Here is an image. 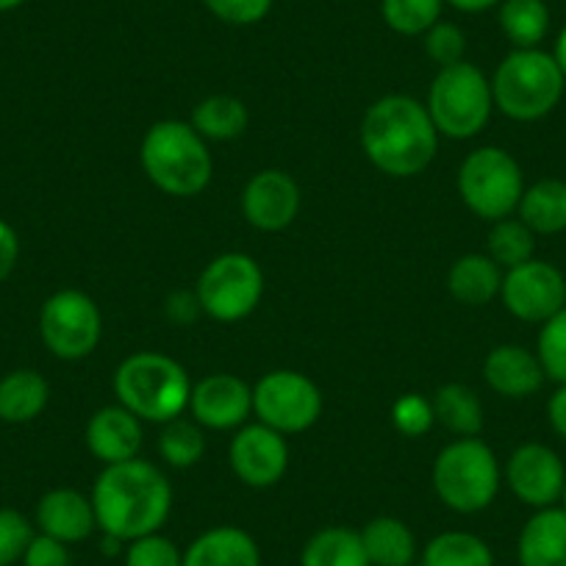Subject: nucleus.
Wrapping results in <instances>:
<instances>
[{
  "label": "nucleus",
  "instance_id": "17",
  "mask_svg": "<svg viewBox=\"0 0 566 566\" xmlns=\"http://www.w3.org/2000/svg\"><path fill=\"white\" fill-rule=\"evenodd\" d=\"M86 448L103 464H123L139 455L142 419L125 406H106L86 422Z\"/></svg>",
  "mask_w": 566,
  "mask_h": 566
},
{
  "label": "nucleus",
  "instance_id": "4",
  "mask_svg": "<svg viewBox=\"0 0 566 566\" xmlns=\"http://www.w3.org/2000/svg\"><path fill=\"white\" fill-rule=\"evenodd\" d=\"M119 406L145 422H172L189 408L192 380L176 358L165 353H134L114 373Z\"/></svg>",
  "mask_w": 566,
  "mask_h": 566
},
{
  "label": "nucleus",
  "instance_id": "5",
  "mask_svg": "<svg viewBox=\"0 0 566 566\" xmlns=\"http://www.w3.org/2000/svg\"><path fill=\"white\" fill-rule=\"evenodd\" d=\"M566 90V78L560 73L553 53H544L538 48L527 51H511L500 62L492 78L494 106L505 117L516 123H533L553 112L560 103Z\"/></svg>",
  "mask_w": 566,
  "mask_h": 566
},
{
  "label": "nucleus",
  "instance_id": "25",
  "mask_svg": "<svg viewBox=\"0 0 566 566\" xmlns=\"http://www.w3.org/2000/svg\"><path fill=\"white\" fill-rule=\"evenodd\" d=\"M48 380L34 369H14L0 380V419L12 424L31 422L48 406Z\"/></svg>",
  "mask_w": 566,
  "mask_h": 566
},
{
  "label": "nucleus",
  "instance_id": "31",
  "mask_svg": "<svg viewBox=\"0 0 566 566\" xmlns=\"http://www.w3.org/2000/svg\"><path fill=\"white\" fill-rule=\"evenodd\" d=\"M442 9L444 0H380L384 23L402 36L428 34L442 20Z\"/></svg>",
  "mask_w": 566,
  "mask_h": 566
},
{
  "label": "nucleus",
  "instance_id": "35",
  "mask_svg": "<svg viewBox=\"0 0 566 566\" xmlns=\"http://www.w3.org/2000/svg\"><path fill=\"white\" fill-rule=\"evenodd\" d=\"M433 422H437V411H433V400L422 395H408L397 397L395 406H391V424L397 431L408 439H419L431 431Z\"/></svg>",
  "mask_w": 566,
  "mask_h": 566
},
{
  "label": "nucleus",
  "instance_id": "39",
  "mask_svg": "<svg viewBox=\"0 0 566 566\" xmlns=\"http://www.w3.org/2000/svg\"><path fill=\"white\" fill-rule=\"evenodd\" d=\"M206 9L228 25H255L270 14L272 0H203Z\"/></svg>",
  "mask_w": 566,
  "mask_h": 566
},
{
  "label": "nucleus",
  "instance_id": "29",
  "mask_svg": "<svg viewBox=\"0 0 566 566\" xmlns=\"http://www.w3.org/2000/svg\"><path fill=\"white\" fill-rule=\"evenodd\" d=\"M497 9L500 29L516 51L542 45L549 31V9L544 0H503Z\"/></svg>",
  "mask_w": 566,
  "mask_h": 566
},
{
  "label": "nucleus",
  "instance_id": "46",
  "mask_svg": "<svg viewBox=\"0 0 566 566\" xmlns=\"http://www.w3.org/2000/svg\"><path fill=\"white\" fill-rule=\"evenodd\" d=\"M25 0H0V12H12V9L23 7Z\"/></svg>",
  "mask_w": 566,
  "mask_h": 566
},
{
  "label": "nucleus",
  "instance_id": "28",
  "mask_svg": "<svg viewBox=\"0 0 566 566\" xmlns=\"http://www.w3.org/2000/svg\"><path fill=\"white\" fill-rule=\"evenodd\" d=\"M250 123L248 106L233 95H211L200 101L192 112V128L203 139L231 142L244 134Z\"/></svg>",
  "mask_w": 566,
  "mask_h": 566
},
{
  "label": "nucleus",
  "instance_id": "26",
  "mask_svg": "<svg viewBox=\"0 0 566 566\" xmlns=\"http://www.w3.org/2000/svg\"><path fill=\"white\" fill-rule=\"evenodd\" d=\"M301 566H373L364 549L361 533L350 527H323L306 542Z\"/></svg>",
  "mask_w": 566,
  "mask_h": 566
},
{
  "label": "nucleus",
  "instance_id": "7",
  "mask_svg": "<svg viewBox=\"0 0 566 566\" xmlns=\"http://www.w3.org/2000/svg\"><path fill=\"white\" fill-rule=\"evenodd\" d=\"M424 108L431 114L439 136L472 139L486 128L494 112L492 81L470 62L450 64L433 78Z\"/></svg>",
  "mask_w": 566,
  "mask_h": 566
},
{
  "label": "nucleus",
  "instance_id": "34",
  "mask_svg": "<svg viewBox=\"0 0 566 566\" xmlns=\"http://www.w3.org/2000/svg\"><path fill=\"white\" fill-rule=\"evenodd\" d=\"M536 356L549 380H555L558 386L566 384V306L553 314L547 323H542Z\"/></svg>",
  "mask_w": 566,
  "mask_h": 566
},
{
  "label": "nucleus",
  "instance_id": "6",
  "mask_svg": "<svg viewBox=\"0 0 566 566\" xmlns=\"http://www.w3.org/2000/svg\"><path fill=\"white\" fill-rule=\"evenodd\" d=\"M433 492L455 514L489 509L500 492V464L494 450L478 437L448 444L433 461Z\"/></svg>",
  "mask_w": 566,
  "mask_h": 566
},
{
  "label": "nucleus",
  "instance_id": "15",
  "mask_svg": "<svg viewBox=\"0 0 566 566\" xmlns=\"http://www.w3.org/2000/svg\"><path fill=\"white\" fill-rule=\"evenodd\" d=\"M189 411L200 428L233 431V428H242L244 419L253 411V389L237 375H206L192 386Z\"/></svg>",
  "mask_w": 566,
  "mask_h": 566
},
{
  "label": "nucleus",
  "instance_id": "10",
  "mask_svg": "<svg viewBox=\"0 0 566 566\" xmlns=\"http://www.w3.org/2000/svg\"><path fill=\"white\" fill-rule=\"evenodd\" d=\"M253 413L283 437L303 433L323 413V391L303 373L272 369L253 386Z\"/></svg>",
  "mask_w": 566,
  "mask_h": 566
},
{
  "label": "nucleus",
  "instance_id": "13",
  "mask_svg": "<svg viewBox=\"0 0 566 566\" xmlns=\"http://www.w3.org/2000/svg\"><path fill=\"white\" fill-rule=\"evenodd\" d=\"M228 461L231 470L244 486L250 489H270L286 475L290 467V444L283 433L272 431L266 424H244L228 448Z\"/></svg>",
  "mask_w": 566,
  "mask_h": 566
},
{
  "label": "nucleus",
  "instance_id": "8",
  "mask_svg": "<svg viewBox=\"0 0 566 566\" xmlns=\"http://www.w3.org/2000/svg\"><path fill=\"white\" fill-rule=\"evenodd\" d=\"M525 192L522 167L503 148H478L459 170V195L467 209L489 222L505 220L520 206Z\"/></svg>",
  "mask_w": 566,
  "mask_h": 566
},
{
  "label": "nucleus",
  "instance_id": "23",
  "mask_svg": "<svg viewBox=\"0 0 566 566\" xmlns=\"http://www.w3.org/2000/svg\"><path fill=\"white\" fill-rule=\"evenodd\" d=\"M361 542L373 566H411L417 558V538L411 527L395 516H375L367 522Z\"/></svg>",
  "mask_w": 566,
  "mask_h": 566
},
{
  "label": "nucleus",
  "instance_id": "32",
  "mask_svg": "<svg viewBox=\"0 0 566 566\" xmlns=\"http://www.w3.org/2000/svg\"><path fill=\"white\" fill-rule=\"evenodd\" d=\"M159 453L172 470H189L198 464L206 453V437L200 424L181 417L165 422V431L159 437Z\"/></svg>",
  "mask_w": 566,
  "mask_h": 566
},
{
  "label": "nucleus",
  "instance_id": "24",
  "mask_svg": "<svg viewBox=\"0 0 566 566\" xmlns=\"http://www.w3.org/2000/svg\"><path fill=\"white\" fill-rule=\"evenodd\" d=\"M516 211L533 233L553 237V233L566 231V181H558V178L536 181L522 192Z\"/></svg>",
  "mask_w": 566,
  "mask_h": 566
},
{
  "label": "nucleus",
  "instance_id": "37",
  "mask_svg": "<svg viewBox=\"0 0 566 566\" xmlns=\"http://www.w3.org/2000/svg\"><path fill=\"white\" fill-rule=\"evenodd\" d=\"M31 538H34V527L20 511L0 509V566H12L23 560Z\"/></svg>",
  "mask_w": 566,
  "mask_h": 566
},
{
  "label": "nucleus",
  "instance_id": "22",
  "mask_svg": "<svg viewBox=\"0 0 566 566\" xmlns=\"http://www.w3.org/2000/svg\"><path fill=\"white\" fill-rule=\"evenodd\" d=\"M448 290L464 306H486L503 290V266L489 253H467L450 266Z\"/></svg>",
  "mask_w": 566,
  "mask_h": 566
},
{
  "label": "nucleus",
  "instance_id": "9",
  "mask_svg": "<svg viewBox=\"0 0 566 566\" xmlns=\"http://www.w3.org/2000/svg\"><path fill=\"white\" fill-rule=\"evenodd\" d=\"M200 308L217 323L250 317L264 295V272L248 253H222L198 277Z\"/></svg>",
  "mask_w": 566,
  "mask_h": 566
},
{
  "label": "nucleus",
  "instance_id": "43",
  "mask_svg": "<svg viewBox=\"0 0 566 566\" xmlns=\"http://www.w3.org/2000/svg\"><path fill=\"white\" fill-rule=\"evenodd\" d=\"M547 419L549 424H553V431L558 433L560 439H566V384H560L558 389H555V395L549 397Z\"/></svg>",
  "mask_w": 566,
  "mask_h": 566
},
{
  "label": "nucleus",
  "instance_id": "3",
  "mask_svg": "<svg viewBox=\"0 0 566 566\" xmlns=\"http://www.w3.org/2000/svg\"><path fill=\"white\" fill-rule=\"evenodd\" d=\"M139 161L156 189L172 198H195L203 192L214 172V159L192 123L161 119L142 139Z\"/></svg>",
  "mask_w": 566,
  "mask_h": 566
},
{
  "label": "nucleus",
  "instance_id": "38",
  "mask_svg": "<svg viewBox=\"0 0 566 566\" xmlns=\"http://www.w3.org/2000/svg\"><path fill=\"white\" fill-rule=\"evenodd\" d=\"M464 51L467 36L455 23H442V20H439V23L424 34V53H428L431 62L439 64V70L464 62Z\"/></svg>",
  "mask_w": 566,
  "mask_h": 566
},
{
  "label": "nucleus",
  "instance_id": "2",
  "mask_svg": "<svg viewBox=\"0 0 566 566\" xmlns=\"http://www.w3.org/2000/svg\"><path fill=\"white\" fill-rule=\"evenodd\" d=\"M361 148L386 176L413 178L437 159L439 130L417 97L386 95L364 114Z\"/></svg>",
  "mask_w": 566,
  "mask_h": 566
},
{
  "label": "nucleus",
  "instance_id": "1",
  "mask_svg": "<svg viewBox=\"0 0 566 566\" xmlns=\"http://www.w3.org/2000/svg\"><path fill=\"white\" fill-rule=\"evenodd\" d=\"M97 527L125 544L159 533L172 511V486L150 461L130 459L108 464L92 486Z\"/></svg>",
  "mask_w": 566,
  "mask_h": 566
},
{
  "label": "nucleus",
  "instance_id": "18",
  "mask_svg": "<svg viewBox=\"0 0 566 566\" xmlns=\"http://www.w3.org/2000/svg\"><path fill=\"white\" fill-rule=\"evenodd\" d=\"M489 389L509 400H525L544 386V369L536 353L522 345H500L483 361Z\"/></svg>",
  "mask_w": 566,
  "mask_h": 566
},
{
  "label": "nucleus",
  "instance_id": "12",
  "mask_svg": "<svg viewBox=\"0 0 566 566\" xmlns=\"http://www.w3.org/2000/svg\"><path fill=\"white\" fill-rule=\"evenodd\" d=\"M500 297L522 323H547L566 306V277L549 261L531 259L505 270Z\"/></svg>",
  "mask_w": 566,
  "mask_h": 566
},
{
  "label": "nucleus",
  "instance_id": "40",
  "mask_svg": "<svg viewBox=\"0 0 566 566\" xmlns=\"http://www.w3.org/2000/svg\"><path fill=\"white\" fill-rule=\"evenodd\" d=\"M23 566H73L67 544L56 542V538L40 533L31 538L29 549L23 553Z\"/></svg>",
  "mask_w": 566,
  "mask_h": 566
},
{
  "label": "nucleus",
  "instance_id": "11",
  "mask_svg": "<svg viewBox=\"0 0 566 566\" xmlns=\"http://www.w3.org/2000/svg\"><path fill=\"white\" fill-rule=\"evenodd\" d=\"M40 334L48 350L64 361L86 358L103 334V317L97 303L78 290H62L51 295L40 314Z\"/></svg>",
  "mask_w": 566,
  "mask_h": 566
},
{
  "label": "nucleus",
  "instance_id": "21",
  "mask_svg": "<svg viewBox=\"0 0 566 566\" xmlns=\"http://www.w3.org/2000/svg\"><path fill=\"white\" fill-rule=\"evenodd\" d=\"M520 566H566V511L538 509L516 542Z\"/></svg>",
  "mask_w": 566,
  "mask_h": 566
},
{
  "label": "nucleus",
  "instance_id": "30",
  "mask_svg": "<svg viewBox=\"0 0 566 566\" xmlns=\"http://www.w3.org/2000/svg\"><path fill=\"white\" fill-rule=\"evenodd\" d=\"M422 566H494V555L475 533L448 531L424 544Z\"/></svg>",
  "mask_w": 566,
  "mask_h": 566
},
{
  "label": "nucleus",
  "instance_id": "27",
  "mask_svg": "<svg viewBox=\"0 0 566 566\" xmlns=\"http://www.w3.org/2000/svg\"><path fill=\"white\" fill-rule=\"evenodd\" d=\"M437 422H442L450 433L461 439H472L483 431L481 397L464 384H444L433 395Z\"/></svg>",
  "mask_w": 566,
  "mask_h": 566
},
{
  "label": "nucleus",
  "instance_id": "14",
  "mask_svg": "<svg viewBox=\"0 0 566 566\" xmlns=\"http://www.w3.org/2000/svg\"><path fill=\"white\" fill-rule=\"evenodd\" d=\"M505 481L514 497L531 509H549L560 500L566 483V470L558 453L547 444L527 442L511 453L505 464Z\"/></svg>",
  "mask_w": 566,
  "mask_h": 566
},
{
  "label": "nucleus",
  "instance_id": "33",
  "mask_svg": "<svg viewBox=\"0 0 566 566\" xmlns=\"http://www.w3.org/2000/svg\"><path fill=\"white\" fill-rule=\"evenodd\" d=\"M533 250H536V233L525 222L511 220V217L494 222L492 233H489V255L503 270H514V266L531 261Z\"/></svg>",
  "mask_w": 566,
  "mask_h": 566
},
{
  "label": "nucleus",
  "instance_id": "45",
  "mask_svg": "<svg viewBox=\"0 0 566 566\" xmlns=\"http://www.w3.org/2000/svg\"><path fill=\"white\" fill-rule=\"evenodd\" d=\"M553 59H555V62H558L560 73H564V78H566V25H564V29H560L558 40H555V51H553Z\"/></svg>",
  "mask_w": 566,
  "mask_h": 566
},
{
  "label": "nucleus",
  "instance_id": "16",
  "mask_svg": "<svg viewBox=\"0 0 566 566\" xmlns=\"http://www.w3.org/2000/svg\"><path fill=\"white\" fill-rule=\"evenodd\" d=\"M242 211L244 220L259 231H283L301 211V187L283 170L255 172L242 192Z\"/></svg>",
  "mask_w": 566,
  "mask_h": 566
},
{
  "label": "nucleus",
  "instance_id": "47",
  "mask_svg": "<svg viewBox=\"0 0 566 566\" xmlns=\"http://www.w3.org/2000/svg\"><path fill=\"white\" fill-rule=\"evenodd\" d=\"M560 509L566 511V483H564V492H560Z\"/></svg>",
  "mask_w": 566,
  "mask_h": 566
},
{
  "label": "nucleus",
  "instance_id": "41",
  "mask_svg": "<svg viewBox=\"0 0 566 566\" xmlns=\"http://www.w3.org/2000/svg\"><path fill=\"white\" fill-rule=\"evenodd\" d=\"M200 312H203V308H200V301L195 292H172V295L167 297V317L176 325H189Z\"/></svg>",
  "mask_w": 566,
  "mask_h": 566
},
{
  "label": "nucleus",
  "instance_id": "42",
  "mask_svg": "<svg viewBox=\"0 0 566 566\" xmlns=\"http://www.w3.org/2000/svg\"><path fill=\"white\" fill-rule=\"evenodd\" d=\"M20 259V239L9 222L0 220V281H7Z\"/></svg>",
  "mask_w": 566,
  "mask_h": 566
},
{
  "label": "nucleus",
  "instance_id": "36",
  "mask_svg": "<svg viewBox=\"0 0 566 566\" xmlns=\"http://www.w3.org/2000/svg\"><path fill=\"white\" fill-rule=\"evenodd\" d=\"M184 553L161 533H148L125 547V566H181Z\"/></svg>",
  "mask_w": 566,
  "mask_h": 566
},
{
  "label": "nucleus",
  "instance_id": "20",
  "mask_svg": "<svg viewBox=\"0 0 566 566\" xmlns=\"http://www.w3.org/2000/svg\"><path fill=\"white\" fill-rule=\"evenodd\" d=\"M181 566H261V549L242 527L220 525L189 544Z\"/></svg>",
  "mask_w": 566,
  "mask_h": 566
},
{
  "label": "nucleus",
  "instance_id": "44",
  "mask_svg": "<svg viewBox=\"0 0 566 566\" xmlns=\"http://www.w3.org/2000/svg\"><path fill=\"white\" fill-rule=\"evenodd\" d=\"M444 3H450V7L459 9V12L478 14V12H489V9L500 7L503 0H444Z\"/></svg>",
  "mask_w": 566,
  "mask_h": 566
},
{
  "label": "nucleus",
  "instance_id": "19",
  "mask_svg": "<svg viewBox=\"0 0 566 566\" xmlns=\"http://www.w3.org/2000/svg\"><path fill=\"white\" fill-rule=\"evenodd\" d=\"M36 525L40 533L56 542L78 544L95 533V505L92 497H84L75 489H53L36 505Z\"/></svg>",
  "mask_w": 566,
  "mask_h": 566
}]
</instances>
